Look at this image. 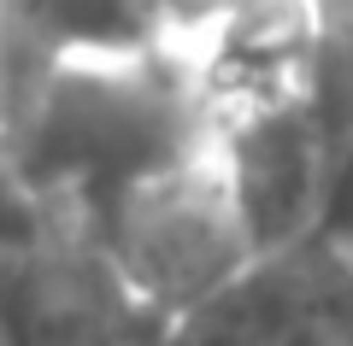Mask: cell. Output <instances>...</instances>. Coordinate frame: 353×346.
<instances>
[{
  "mask_svg": "<svg viewBox=\"0 0 353 346\" xmlns=\"http://www.w3.org/2000/svg\"><path fill=\"white\" fill-rule=\"evenodd\" d=\"M212 136L206 100L176 47H165L136 59H53L6 118L0 153L65 229L101 235L130 188Z\"/></svg>",
  "mask_w": 353,
  "mask_h": 346,
  "instance_id": "1",
  "label": "cell"
},
{
  "mask_svg": "<svg viewBox=\"0 0 353 346\" xmlns=\"http://www.w3.org/2000/svg\"><path fill=\"white\" fill-rule=\"evenodd\" d=\"M106 259L130 282V294L153 311V317H176V311L201 305L224 282L259 264L248 229H241L236 194H230L224 159H218V136L194 147L189 159L153 171L112 206L101 223Z\"/></svg>",
  "mask_w": 353,
  "mask_h": 346,
  "instance_id": "2",
  "label": "cell"
},
{
  "mask_svg": "<svg viewBox=\"0 0 353 346\" xmlns=\"http://www.w3.org/2000/svg\"><path fill=\"white\" fill-rule=\"evenodd\" d=\"M218 159H224L241 229H248L259 259L318 241L336 147H330L324 111L306 88V71L301 83H283L271 94L248 100L218 129Z\"/></svg>",
  "mask_w": 353,
  "mask_h": 346,
  "instance_id": "3",
  "label": "cell"
},
{
  "mask_svg": "<svg viewBox=\"0 0 353 346\" xmlns=\"http://www.w3.org/2000/svg\"><path fill=\"white\" fill-rule=\"evenodd\" d=\"M153 317L106 247L83 229H53L0 276V340L6 346H112Z\"/></svg>",
  "mask_w": 353,
  "mask_h": 346,
  "instance_id": "4",
  "label": "cell"
},
{
  "mask_svg": "<svg viewBox=\"0 0 353 346\" xmlns=\"http://www.w3.org/2000/svg\"><path fill=\"white\" fill-rule=\"evenodd\" d=\"M347 264V252L336 241H306V247L271 252L253 270H241L236 282H224L218 294H206L201 305L165 317L159 346H271L277 329Z\"/></svg>",
  "mask_w": 353,
  "mask_h": 346,
  "instance_id": "5",
  "label": "cell"
},
{
  "mask_svg": "<svg viewBox=\"0 0 353 346\" xmlns=\"http://www.w3.org/2000/svg\"><path fill=\"white\" fill-rule=\"evenodd\" d=\"M36 71L53 59H136L171 47L165 0H0Z\"/></svg>",
  "mask_w": 353,
  "mask_h": 346,
  "instance_id": "6",
  "label": "cell"
},
{
  "mask_svg": "<svg viewBox=\"0 0 353 346\" xmlns=\"http://www.w3.org/2000/svg\"><path fill=\"white\" fill-rule=\"evenodd\" d=\"M53 229H59V217L30 194V182L12 171V159L0 153V276L12 270L36 241H48Z\"/></svg>",
  "mask_w": 353,
  "mask_h": 346,
  "instance_id": "7",
  "label": "cell"
},
{
  "mask_svg": "<svg viewBox=\"0 0 353 346\" xmlns=\"http://www.w3.org/2000/svg\"><path fill=\"white\" fill-rule=\"evenodd\" d=\"M324 241H336V247H347L353 241V147L336 159V171H330V206H324V229H318Z\"/></svg>",
  "mask_w": 353,
  "mask_h": 346,
  "instance_id": "8",
  "label": "cell"
},
{
  "mask_svg": "<svg viewBox=\"0 0 353 346\" xmlns=\"http://www.w3.org/2000/svg\"><path fill=\"white\" fill-rule=\"evenodd\" d=\"M341 252H347V259H353V241H347V247H341Z\"/></svg>",
  "mask_w": 353,
  "mask_h": 346,
  "instance_id": "9",
  "label": "cell"
},
{
  "mask_svg": "<svg viewBox=\"0 0 353 346\" xmlns=\"http://www.w3.org/2000/svg\"><path fill=\"white\" fill-rule=\"evenodd\" d=\"M0 346H6V340H0Z\"/></svg>",
  "mask_w": 353,
  "mask_h": 346,
  "instance_id": "10",
  "label": "cell"
}]
</instances>
